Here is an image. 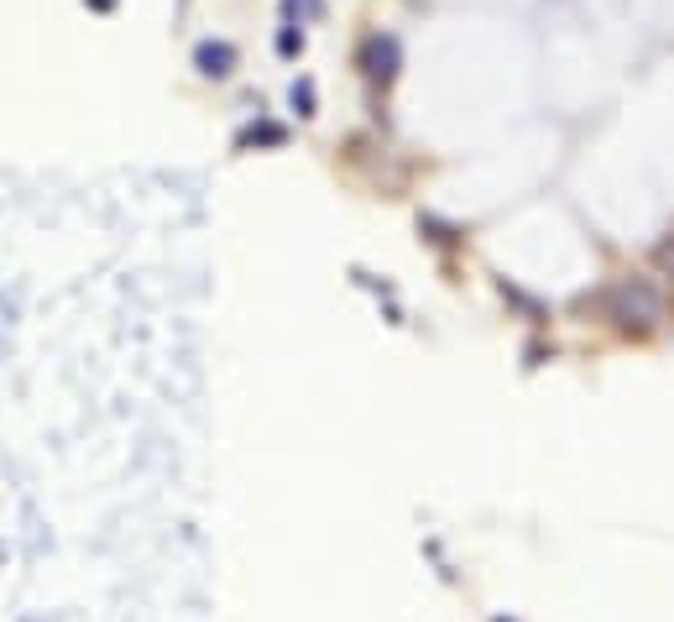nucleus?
<instances>
[{
    "mask_svg": "<svg viewBox=\"0 0 674 622\" xmlns=\"http://www.w3.org/2000/svg\"><path fill=\"white\" fill-rule=\"evenodd\" d=\"M324 11V0H283V16L293 21L298 16V27H304V16H319Z\"/></svg>",
    "mask_w": 674,
    "mask_h": 622,
    "instance_id": "nucleus-4",
    "label": "nucleus"
},
{
    "mask_svg": "<svg viewBox=\"0 0 674 622\" xmlns=\"http://www.w3.org/2000/svg\"><path fill=\"white\" fill-rule=\"evenodd\" d=\"M277 53H283V58H293V53H304V27H293V21H288V27H283V32H277Z\"/></svg>",
    "mask_w": 674,
    "mask_h": 622,
    "instance_id": "nucleus-3",
    "label": "nucleus"
},
{
    "mask_svg": "<svg viewBox=\"0 0 674 622\" xmlns=\"http://www.w3.org/2000/svg\"><path fill=\"white\" fill-rule=\"evenodd\" d=\"M293 105H298V115H309L314 110V84H298L293 89Z\"/></svg>",
    "mask_w": 674,
    "mask_h": 622,
    "instance_id": "nucleus-5",
    "label": "nucleus"
},
{
    "mask_svg": "<svg viewBox=\"0 0 674 622\" xmlns=\"http://www.w3.org/2000/svg\"><path fill=\"white\" fill-rule=\"evenodd\" d=\"M361 68H366L371 79L387 84L392 74H398V37H392V32H371L361 42Z\"/></svg>",
    "mask_w": 674,
    "mask_h": 622,
    "instance_id": "nucleus-1",
    "label": "nucleus"
},
{
    "mask_svg": "<svg viewBox=\"0 0 674 622\" xmlns=\"http://www.w3.org/2000/svg\"><path fill=\"white\" fill-rule=\"evenodd\" d=\"M89 11H115V0H84Z\"/></svg>",
    "mask_w": 674,
    "mask_h": 622,
    "instance_id": "nucleus-6",
    "label": "nucleus"
},
{
    "mask_svg": "<svg viewBox=\"0 0 674 622\" xmlns=\"http://www.w3.org/2000/svg\"><path fill=\"white\" fill-rule=\"evenodd\" d=\"M194 63H199V74L225 79L230 68H236V48H230V42H199V48H194Z\"/></svg>",
    "mask_w": 674,
    "mask_h": 622,
    "instance_id": "nucleus-2",
    "label": "nucleus"
}]
</instances>
